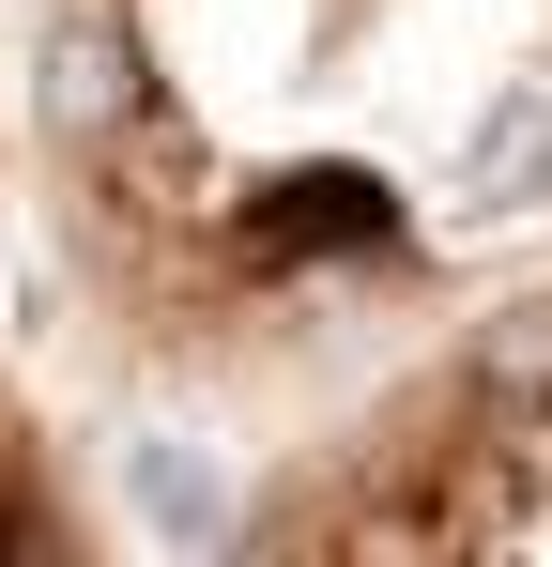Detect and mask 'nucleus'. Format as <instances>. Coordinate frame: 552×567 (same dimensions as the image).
Here are the masks:
<instances>
[{
    "mask_svg": "<svg viewBox=\"0 0 552 567\" xmlns=\"http://www.w3.org/2000/svg\"><path fill=\"white\" fill-rule=\"evenodd\" d=\"M123 491H139V522H154V537H184V553L231 522L215 461H200V445H170V430H139V445H123Z\"/></svg>",
    "mask_w": 552,
    "mask_h": 567,
    "instance_id": "1",
    "label": "nucleus"
},
{
    "mask_svg": "<svg viewBox=\"0 0 552 567\" xmlns=\"http://www.w3.org/2000/svg\"><path fill=\"white\" fill-rule=\"evenodd\" d=\"M108 107V31H62V123Z\"/></svg>",
    "mask_w": 552,
    "mask_h": 567,
    "instance_id": "3",
    "label": "nucleus"
},
{
    "mask_svg": "<svg viewBox=\"0 0 552 567\" xmlns=\"http://www.w3.org/2000/svg\"><path fill=\"white\" fill-rule=\"evenodd\" d=\"M538 185H552V107H522L476 138V199H538Z\"/></svg>",
    "mask_w": 552,
    "mask_h": 567,
    "instance_id": "2",
    "label": "nucleus"
}]
</instances>
